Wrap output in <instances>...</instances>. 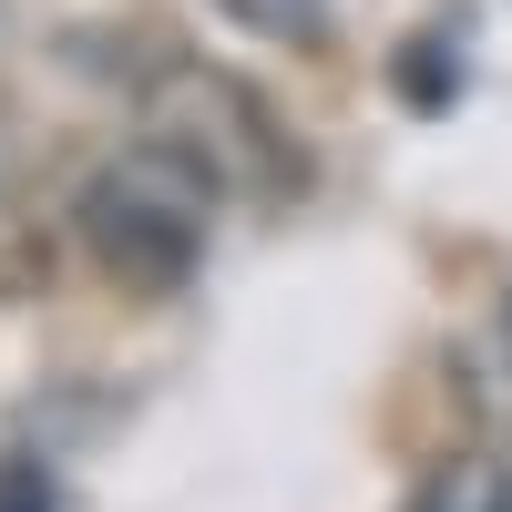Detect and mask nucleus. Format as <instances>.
Here are the masks:
<instances>
[{"label":"nucleus","mask_w":512,"mask_h":512,"mask_svg":"<svg viewBox=\"0 0 512 512\" xmlns=\"http://www.w3.org/2000/svg\"><path fill=\"white\" fill-rule=\"evenodd\" d=\"M0 512H62L52 472H41L31 451H0Z\"/></svg>","instance_id":"nucleus-5"},{"label":"nucleus","mask_w":512,"mask_h":512,"mask_svg":"<svg viewBox=\"0 0 512 512\" xmlns=\"http://www.w3.org/2000/svg\"><path fill=\"white\" fill-rule=\"evenodd\" d=\"M502 349H512V297H502Z\"/></svg>","instance_id":"nucleus-6"},{"label":"nucleus","mask_w":512,"mask_h":512,"mask_svg":"<svg viewBox=\"0 0 512 512\" xmlns=\"http://www.w3.org/2000/svg\"><path fill=\"white\" fill-rule=\"evenodd\" d=\"M410 512H512V461L502 451H451L441 472L410 492Z\"/></svg>","instance_id":"nucleus-3"},{"label":"nucleus","mask_w":512,"mask_h":512,"mask_svg":"<svg viewBox=\"0 0 512 512\" xmlns=\"http://www.w3.org/2000/svg\"><path fill=\"white\" fill-rule=\"evenodd\" d=\"M277 123L256 113L236 82H216V72H175L164 82V103H154V144H175V154H195L216 185H236V175H267V144Z\"/></svg>","instance_id":"nucleus-2"},{"label":"nucleus","mask_w":512,"mask_h":512,"mask_svg":"<svg viewBox=\"0 0 512 512\" xmlns=\"http://www.w3.org/2000/svg\"><path fill=\"white\" fill-rule=\"evenodd\" d=\"M246 31H277V41H328V0H226Z\"/></svg>","instance_id":"nucleus-4"},{"label":"nucleus","mask_w":512,"mask_h":512,"mask_svg":"<svg viewBox=\"0 0 512 512\" xmlns=\"http://www.w3.org/2000/svg\"><path fill=\"white\" fill-rule=\"evenodd\" d=\"M216 175L175 144H134L123 164H103L82 185V236L113 277H144V287H175L195 256H205V226H216Z\"/></svg>","instance_id":"nucleus-1"}]
</instances>
